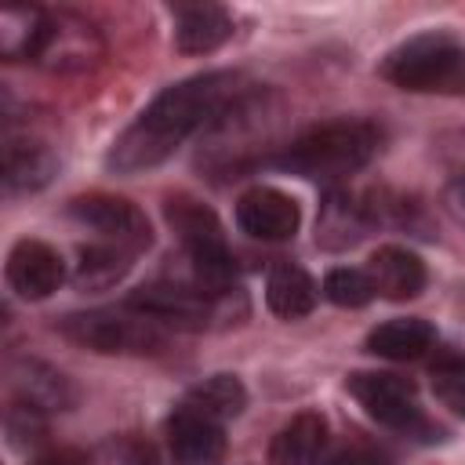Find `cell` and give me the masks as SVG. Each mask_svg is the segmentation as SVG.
<instances>
[{"label": "cell", "instance_id": "cell-1", "mask_svg": "<svg viewBox=\"0 0 465 465\" xmlns=\"http://www.w3.org/2000/svg\"><path fill=\"white\" fill-rule=\"evenodd\" d=\"M251 84L240 73L214 69V73H196L189 80H178L163 87L142 113L138 120L113 142L105 167L116 174H138L156 163H163L189 134L207 131L225 105H232Z\"/></svg>", "mask_w": 465, "mask_h": 465}, {"label": "cell", "instance_id": "cell-2", "mask_svg": "<svg viewBox=\"0 0 465 465\" xmlns=\"http://www.w3.org/2000/svg\"><path fill=\"white\" fill-rule=\"evenodd\" d=\"M378 145H381V131L371 120L341 116V120H327V124L302 131L294 142H287L272 156V163L309 182H334V178H345L367 167Z\"/></svg>", "mask_w": 465, "mask_h": 465}, {"label": "cell", "instance_id": "cell-3", "mask_svg": "<svg viewBox=\"0 0 465 465\" xmlns=\"http://www.w3.org/2000/svg\"><path fill=\"white\" fill-rule=\"evenodd\" d=\"M163 218L174 229V236L185 247V262H189V280L200 283L211 294H232L236 287V262L229 251V240L222 232V222L211 207H203L196 196H167L163 203Z\"/></svg>", "mask_w": 465, "mask_h": 465}, {"label": "cell", "instance_id": "cell-4", "mask_svg": "<svg viewBox=\"0 0 465 465\" xmlns=\"http://www.w3.org/2000/svg\"><path fill=\"white\" fill-rule=\"evenodd\" d=\"M272 134V109H269V94H262L258 87H247L232 105H225L218 113V120L203 131V149H200V163L214 174H240L247 163H254Z\"/></svg>", "mask_w": 465, "mask_h": 465}, {"label": "cell", "instance_id": "cell-5", "mask_svg": "<svg viewBox=\"0 0 465 465\" xmlns=\"http://www.w3.org/2000/svg\"><path fill=\"white\" fill-rule=\"evenodd\" d=\"M381 76L400 91L465 94V47L450 33H418L385 54Z\"/></svg>", "mask_w": 465, "mask_h": 465}, {"label": "cell", "instance_id": "cell-6", "mask_svg": "<svg viewBox=\"0 0 465 465\" xmlns=\"http://www.w3.org/2000/svg\"><path fill=\"white\" fill-rule=\"evenodd\" d=\"M58 331L91 352H156L163 349V327L149 320L145 312L131 309L127 302L120 309H87V312H69L58 320Z\"/></svg>", "mask_w": 465, "mask_h": 465}, {"label": "cell", "instance_id": "cell-7", "mask_svg": "<svg viewBox=\"0 0 465 465\" xmlns=\"http://www.w3.org/2000/svg\"><path fill=\"white\" fill-rule=\"evenodd\" d=\"M232 298H243V294L240 291H232V294H211V291H203L193 280H171V276H163V280H153V283L131 291L127 294V305L138 309V312H145L160 327L171 323V327L200 331L211 320H229Z\"/></svg>", "mask_w": 465, "mask_h": 465}, {"label": "cell", "instance_id": "cell-8", "mask_svg": "<svg viewBox=\"0 0 465 465\" xmlns=\"http://www.w3.org/2000/svg\"><path fill=\"white\" fill-rule=\"evenodd\" d=\"M345 385H349V396L363 407V414L374 418L378 425L407 436H421V440H432V432L440 436V429H432V421L418 403V389L407 378L385 374V371H356L349 374Z\"/></svg>", "mask_w": 465, "mask_h": 465}, {"label": "cell", "instance_id": "cell-9", "mask_svg": "<svg viewBox=\"0 0 465 465\" xmlns=\"http://www.w3.org/2000/svg\"><path fill=\"white\" fill-rule=\"evenodd\" d=\"M105 40L98 25L76 11H47V25L36 47V65L47 73H87L102 62Z\"/></svg>", "mask_w": 465, "mask_h": 465}, {"label": "cell", "instance_id": "cell-10", "mask_svg": "<svg viewBox=\"0 0 465 465\" xmlns=\"http://www.w3.org/2000/svg\"><path fill=\"white\" fill-rule=\"evenodd\" d=\"M69 218L80 222L84 229H91L102 243H116L131 254H142L153 243V229H149L145 211L124 196H113V193L76 196L69 203Z\"/></svg>", "mask_w": 465, "mask_h": 465}, {"label": "cell", "instance_id": "cell-11", "mask_svg": "<svg viewBox=\"0 0 465 465\" xmlns=\"http://www.w3.org/2000/svg\"><path fill=\"white\" fill-rule=\"evenodd\" d=\"M236 225L262 243H280L291 240L302 225V207L294 196L272 189V185H254L236 200Z\"/></svg>", "mask_w": 465, "mask_h": 465}, {"label": "cell", "instance_id": "cell-12", "mask_svg": "<svg viewBox=\"0 0 465 465\" xmlns=\"http://www.w3.org/2000/svg\"><path fill=\"white\" fill-rule=\"evenodd\" d=\"M167 450L174 465H222L225 425L178 403V411L167 418Z\"/></svg>", "mask_w": 465, "mask_h": 465}, {"label": "cell", "instance_id": "cell-13", "mask_svg": "<svg viewBox=\"0 0 465 465\" xmlns=\"http://www.w3.org/2000/svg\"><path fill=\"white\" fill-rule=\"evenodd\" d=\"M65 280V262L62 254L44 243V240H18L7 254V287L25 298V302H40L51 298Z\"/></svg>", "mask_w": 465, "mask_h": 465}, {"label": "cell", "instance_id": "cell-14", "mask_svg": "<svg viewBox=\"0 0 465 465\" xmlns=\"http://www.w3.org/2000/svg\"><path fill=\"white\" fill-rule=\"evenodd\" d=\"M374 225L378 222L371 214V203H363L345 189H331L316 214V243L327 251H345L356 247Z\"/></svg>", "mask_w": 465, "mask_h": 465}, {"label": "cell", "instance_id": "cell-15", "mask_svg": "<svg viewBox=\"0 0 465 465\" xmlns=\"http://www.w3.org/2000/svg\"><path fill=\"white\" fill-rule=\"evenodd\" d=\"M58 167V156L51 153L47 142L33 138V134H15L7 127L4 134V193L18 196V193H36L51 182Z\"/></svg>", "mask_w": 465, "mask_h": 465}, {"label": "cell", "instance_id": "cell-16", "mask_svg": "<svg viewBox=\"0 0 465 465\" xmlns=\"http://www.w3.org/2000/svg\"><path fill=\"white\" fill-rule=\"evenodd\" d=\"M232 36V15L222 4L174 7V47L182 54H211Z\"/></svg>", "mask_w": 465, "mask_h": 465}, {"label": "cell", "instance_id": "cell-17", "mask_svg": "<svg viewBox=\"0 0 465 465\" xmlns=\"http://www.w3.org/2000/svg\"><path fill=\"white\" fill-rule=\"evenodd\" d=\"M367 276L374 283V294L389 298V302H407L414 294H421L425 287V265L414 251L407 247H396V243H385L371 254L367 262Z\"/></svg>", "mask_w": 465, "mask_h": 465}, {"label": "cell", "instance_id": "cell-18", "mask_svg": "<svg viewBox=\"0 0 465 465\" xmlns=\"http://www.w3.org/2000/svg\"><path fill=\"white\" fill-rule=\"evenodd\" d=\"M11 400H22L44 414H54V411H69L76 392L69 385V378L62 371H54L51 363H40V360H22L15 363L11 371Z\"/></svg>", "mask_w": 465, "mask_h": 465}, {"label": "cell", "instance_id": "cell-19", "mask_svg": "<svg viewBox=\"0 0 465 465\" xmlns=\"http://www.w3.org/2000/svg\"><path fill=\"white\" fill-rule=\"evenodd\" d=\"M327 443V421L320 411L294 414L269 443V465H316Z\"/></svg>", "mask_w": 465, "mask_h": 465}, {"label": "cell", "instance_id": "cell-20", "mask_svg": "<svg viewBox=\"0 0 465 465\" xmlns=\"http://www.w3.org/2000/svg\"><path fill=\"white\" fill-rule=\"evenodd\" d=\"M316 280L298 265V262H276L269 269V280H265V302L276 316L283 320H298V316H309L316 309Z\"/></svg>", "mask_w": 465, "mask_h": 465}, {"label": "cell", "instance_id": "cell-21", "mask_svg": "<svg viewBox=\"0 0 465 465\" xmlns=\"http://www.w3.org/2000/svg\"><path fill=\"white\" fill-rule=\"evenodd\" d=\"M436 341V327L421 316H396L367 334V352L385 360H418Z\"/></svg>", "mask_w": 465, "mask_h": 465}, {"label": "cell", "instance_id": "cell-22", "mask_svg": "<svg viewBox=\"0 0 465 465\" xmlns=\"http://www.w3.org/2000/svg\"><path fill=\"white\" fill-rule=\"evenodd\" d=\"M138 254L116 247V243H102L94 240L91 247L80 251V262H76V272H73V283L80 291H109L113 283H120L131 265H134Z\"/></svg>", "mask_w": 465, "mask_h": 465}, {"label": "cell", "instance_id": "cell-23", "mask_svg": "<svg viewBox=\"0 0 465 465\" xmlns=\"http://www.w3.org/2000/svg\"><path fill=\"white\" fill-rule=\"evenodd\" d=\"M182 403L225 425L229 418H236L247 407V389H243V381L236 374H211L200 385H193Z\"/></svg>", "mask_w": 465, "mask_h": 465}, {"label": "cell", "instance_id": "cell-24", "mask_svg": "<svg viewBox=\"0 0 465 465\" xmlns=\"http://www.w3.org/2000/svg\"><path fill=\"white\" fill-rule=\"evenodd\" d=\"M44 25H47V11L40 7H7L0 15V54L7 62H18V58H36V47H40V36H44Z\"/></svg>", "mask_w": 465, "mask_h": 465}, {"label": "cell", "instance_id": "cell-25", "mask_svg": "<svg viewBox=\"0 0 465 465\" xmlns=\"http://www.w3.org/2000/svg\"><path fill=\"white\" fill-rule=\"evenodd\" d=\"M429 381H432V392L436 400L465 418V352H454V349H443L432 363H429Z\"/></svg>", "mask_w": 465, "mask_h": 465}, {"label": "cell", "instance_id": "cell-26", "mask_svg": "<svg viewBox=\"0 0 465 465\" xmlns=\"http://www.w3.org/2000/svg\"><path fill=\"white\" fill-rule=\"evenodd\" d=\"M323 294H327V302H334L341 309H360L374 298V283H371L367 269H331L323 276Z\"/></svg>", "mask_w": 465, "mask_h": 465}, {"label": "cell", "instance_id": "cell-27", "mask_svg": "<svg viewBox=\"0 0 465 465\" xmlns=\"http://www.w3.org/2000/svg\"><path fill=\"white\" fill-rule=\"evenodd\" d=\"M4 425H7L11 443L22 447V450H29V447H36V443L44 440V432H47V414L36 411V407H29V403H22V400H11Z\"/></svg>", "mask_w": 465, "mask_h": 465}, {"label": "cell", "instance_id": "cell-28", "mask_svg": "<svg viewBox=\"0 0 465 465\" xmlns=\"http://www.w3.org/2000/svg\"><path fill=\"white\" fill-rule=\"evenodd\" d=\"M323 465H389V454L378 450V447H371V443H352V447H341Z\"/></svg>", "mask_w": 465, "mask_h": 465}, {"label": "cell", "instance_id": "cell-29", "mask_svg": "<svg viewBox=\"0 0 465 465\" xmlns=\"http://www.w3.org/2000/svg\"><path fill=\"white\" fill-rule=\"evenodd\" d=\"M447 211L465 225V174L447 185Z\"/></svg>", "mask_w": 465, "mask_h": 465}, {"label": "cell", "instance_id": "cell-30", "mask_svg": "<svg viewBox=\"0 0 465 465\" xmlns=\"http://www.w3.org/2000/svg\"><path fill=\"white\" fill-rule=\"evenodd\" d=\"M36 465H80V454H73V450H58V454L40 458Z\"/></svg>", "mask_w": 465, "mask_h": 465}]
</instances>
